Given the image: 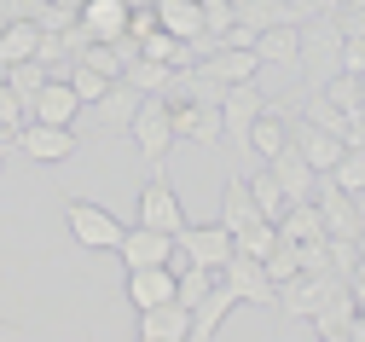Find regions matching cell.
<instances>
[{"label": "cell", "instance_id": "obj_1", "mask_svg": "<svg viewBox=\"0 0 365 342\" xmlns=\"http://www.w3.org/2000/svg\"><path fill=\"white\" fill-rule=\"evenodd\" d=\"M128 139L140 145V163L151 169V174H163V163H168V151H174V105L163 99V93H151V99L140 105V116H133V128H128Z\"/></svg>", "mask_w": 365, "mask_h": 342}, {"label": "cell", "instance_id": "obj_2", "mask_svg": "<svg viewBox=\"0 0 365 342\" xmlns=\"http://www.w3.org/2000/svg\"><path fill=\"white\" fill-rule=\"evenodd\" d=\"M267 93L255 81H238V87H226V99H220V116H226V145H232V157H250V128L267 116Z\"/></svg>", "mask_w": 365, "mask_h": 342}, {"label": "cell", "instance_id": "obj_3", "mask_svg": "<svg viewBox=\"0 0 365 342\" xmlns=\"http://www.w3.org/2000/svg\"><path fill=\"white\" fill-rule=\"evenodd\" d=\"M64 226H70V238L81 243V250H116L122 232H128L105 203H87V198H70L64 203Z\"/></svg>", "mask_w": 365, "mask_h": 342}, {"label": "cell", "instance_id": "obj_4", "mask_svg": "<svg viewBox=\"0 0 365 342\" xmlns=\"http://www.w3.org/2000/svg\"><path fill=\"white\" fill-rule=\"evenodd\" d=\"M140 226H151V232H168V238H180L192 221H186V209H180V191L163 180V174H151L145 186H140Z\"/></svg>", "mask_w": 365, "mask_h": 342}, {"label": "cell", "instance_id": "obj_5", "mask_svg": "<svg viewBox=\"0 0 365 342\" xmlns=\"http://www.w3.org/2000/svg\"><path fill=\"white\" fill-rule=\"evenodd\" d=\"M226 278V290H232L238 302H255V308H279V284L267 278V261H255V256H244V250H232V261L220 267Z\"/></svg>", "mask_w": 365, "mask_h": 342}, {"label": "cell", "instance_id": "obj_6", "mask_svg": "<svg viewBox=\"0 0 365 342\" xmlns=\"http://www.w3.org/2000/svg\"><path fill=\"white\" fill-rule=\"evenodd\" d=\"M174 250L186 256V261H197V267H209V273H220L226 261H232L238 243H232V232H226L220 221H203V226H186V232H180Z\"/></svg>", "mask_w": 365, "mask_h": 342}, {"label": "cell", "instance_id": "obj_7", "mask_svg": "<svg viewBox=\"0 0 365 342\" xmlns=\"http://www.w3.org/2000/svg\"><path fill=\"white\" fill-rule=\"evenodd\" d=\"M24 111H29V122H47V128H76L87 105H81V93H76V87H70L64 76H53V81L41 87L35 99L24 105Z\"/></svg>", "mask_w": 365, "mask_h": 342}, {"label": "cell", "instance_id": "obj_8", "mask_svg": "<svg viewBox=\"0 0 365 342\" xmlns=\"http://www.w3.org/2000/svg\"><path fill=\"white\" fill-rule=\"evenodd\" d=\"M290 145H296V151L307 157V169L313 174H331L336 163H342V151H348V139L342 134H331V128H319V122H290Z\"/></svg>", "mask_w": 365, "mask_h": 342}, {"label": "cell", "instance_id": "obj_9", "mask_svg": "<svg viewBox=\"0 0 365 342\" xmlns=\"http://www.w3.org/2000/svg\"><path fill=\"white\" fill-rule=\"evenodd\" d=\"M24 157H35V163H70L76 151H81V139H76V128H47V122H24V134L12 139Z\"/></svg>", "mask_w": 365, "mask_h": 342}, {"label": "cell", "instance_id": "obj_10", "mask_svg": "<svg viewBox=\"0 0 365 342\" xmlns=\"http://www.w3.org/2000/svg\"><path fill=\"white\" fill-rule=\"evenodd\" d=\"M140 105H145V93L133 87V81H110V93L93 99L87 111H93V128H99V134H128L133 116H140Z\"/></svg>", "mask_w": 365, "mask_h": 342}, {"label": "cell", "instance_id": "obj_11", "mask_svg": "<svg viewBox=\"0 0 365 342\" xmlns=\"http://www.w3.org/2000/svg\"><path fill=\"white\" fill-rule=\"evenodd\" d=\"M116 256H122L128 273H133V267H168V261H174V238L133 221V226L122 232V243H116Z\"/></svg>", "mask_w": 365, "mask_h": 342}, {"label": "cell", "instance_id": "obj_12", "mask_svg": "<svg viewBox=\"0 0 365 342\" xmlns=\"http://www.w3.org/2000/svg\"><path fill=\"white\" fill-rule=\"evenodd\" d=\"M174 139H192V145H226V116L220 105H174Z\"/></svg>", "mask_w": 365, "mask_h": 342}, {"label": "cell", "instance_id": "obj_13", "mask_svg": "<svg viewBox=\"0 0 365 342\" xmlns=\"http://www.w3.org/2000/svg\"><path fill=\"white\" fill-rule=\"evenodd\" d=\"M122 290H128L133 313H145V308H163V302H174V267H133Z\"/></svg>", "mask_w": 365, "mask_h": 342}, {"label": "cell", "instance_id": "obj_14", "mask_svg": "<svg viewBox=\"0 0 365 342\" xmlns=\"http://www.w3.org/2000/svg\"><path fill=\"white\" fill-rule=\"evenodd\" d=\"M255 59L261 64H279V70H302V24H279V29H261L255 35Z\"/></svg>", "mask_w": 365, "mask_h": 342}, {"label": "cell", "instance_id": "obj_15", "mask_svg": "<svg viewBox=\"0 0 365 342\" xmlns=\"http://www.w3.org/2000/svg\"><path fill=\"white\" fill-rule=\"evenodd\" d=\"M140 342H192V308L163 302L140 313Z\"/></svg>", "mask_w": 365, "mask_h": 342}, {"label": "cell", "instance_id": "obj_16", "mask_svg": "<svg viewBox=\"0 0 365 342\" xmlns=\"http://www.w3.org/2000/svg\"><path fill=\"white\" fill-rule=\"evenodd\" d=\"M128 18H133V6H122V0H87V6L76 12V24L93 35V41H122L128 35Z\"/></svg>", "mask_w": 365, "mask_h": 342}, {"label": "cell", "instance_id": "obj_17", "mask_svg": "<svg viewBox=\"0 0 365 342\" xmlns=\"http://www.w3.org/2000/svg\"><path fill=\"white\" fill-rule=\"evenodd\" d=\"M232 308H244V302H238L232 290L215 278V290H209V296L192 308V342H215V336H220V325L232 319Z\"/></svg>", "mask_w": 365, "mask_h": 342}, {"label": "cell", "instance_id": "obj_18", "mask_svg": "<svg viewBox=\"0 0 365 342\" xmlns=\"http://www.w3.org/2000/svg\"><path fill=\"white\" fill-rule=\"evenodd\" d=\"M267 169H272V174H279V186L290 191V203H313V191H319V174L307 169V157L296 151V145H284V151H279V157H272Z\"/></svg>", "mask_w": 365, "mask_h": 342}, {"label": "cell", "instance_id": "obj_19", "mask_svg": "<svg viewBox=\"0 0 365 342\" xmlns=\"http://www.w3.org/2000/svg\"><path fill=\"white\" fill-rule=\"evenodd\" d=\"M250 221H261V209H255V198H250V174H226V191H220V226L238 238Z\"/></svg>", "mask_w": 365, "mask_h": 342}, {"label": "cell", "instance_id": "obj_20", "mask_svg": "<svg viewBox=\"0 0 365 342\" xmlns=\"http://www.w3.org/2000/svg\"><path fill=\"white\" fill-rule=\"evenodd\" d=\"M203 70H209L220 87H238V81H255L261 59H255V46H220V53L203 59Z\"/></svg>", "mask_w": 365, "mask_h": 342}, {"label": "cell", "instance_id": "obj_21", "mask_svg": "<svg viewBox=\"0 0 365 342\" xmlns=\"http://www.w3.org/2000/svg\"><path fill=\"white\" fill-rule=\"evenodd\" d=\"M151 6H157V29H168L174 41L203 35V0H151Z\"/></svg>", "mask_w": 365, "mask_h": 342}, {"label": "cell", "instance_id": "obj_22", "mask_svg": "<svg viewBox=\"0 0 365 342\" xmlns=\"http://www.w3.org/2000/svg\"><path fill=\"white\" fill-rule=\"evenodd\" d=\"M290 145V116L284 111H267L255 128H250V157H261V163H272Z\"/></svg>", "mask_w": 365, "mask_h": 342}, {"label": "cell", "instance_id": "obj_23", "mask_svg": "<svg viewBox=\"0 0 365 342\" xmlns=\"http://www.w3.org/2000/svg\"><path fill=\"white\" fill-rule=\"evenodd\" d=\"M250 198H255V209H261V221H272V226H279V221H284V209H290V191L279 186V174H272V169H261V174H250Z\"/></svg>", "mask_w": 365, "mask_h": 342}, {"label": "cell", "instance_id": "obj_24", "mask_svg": "<svg viewBox=\"0 0 365 342\" xmlns=\"http://www.w3.org/2000/svg\"><path fill=\"white\" fill-rule=\"evenodd\" d=\"M41 35H47V29H41V24H6V29H0V59H6V64H24V59H41Z\"/></svg>", "mask_w": 365, "mask_h": 342}, {"label": "cell", "instance_id": "obj_25", "mask_svg": "<svg viewBox=\"0 0 365 342\" xmlns=\"http://www.w3.org/2000/svg\"><path fill=\"white\" fill-rule=\"evenodd\" d=\"M279 238H290V243H313V238H325V215H319V203H290L284 221H279Z\"/></svg>", "mask_w": 365, "mask_h": 342}, {"label": "cell", "instance_id": "obj_26", "mask_svg": "<svg viewBox=\"0 0 365 342\" xmlns=\"http://www.w3.org/2000/svg\"><path fill=\"white\" fill-rule=\"evenodd\" d=\"M47 81H53V70H47V64H41V59H24V64H12V70H6V87L18 93V99H24V105H29V99H35V93H41V87H47Z\"/></svg>", "mask_w": 365, "mask_h": 342}, {"label": "cell", "instance_id": "obj_27", "mask_svg": "<svg viewBox=\"0 0 365 342\" xmlns=\"http://www.w3.org/2000/svg\"><path fill=\"white\" fill-rule=\"evenodd\" d=\"M122 81H133V87H140L145 99H151V93H168V81H174V64H157V59H133Z\"/></svg>", "mask_w": 365, "mask_h": 342}, {"label": "cell", "instance_id": "obj_28", "mask_svg": "<svg viewBox=\"0 0 365 342\" xmlns=\"http://www.w3.org/2000/svg\"><path fill=\"white\" fill-rule=\"evenodd\" d=\"M76 64H87V70H99V76H110V81H122V76H128V59L116 53V46H105V41H87L81 53H76Z\"/></svg>", "mask_w": 365, "mask_h": 342}, {"label": "cell", "instance_id": "obj_29", "mask_svg": "<svg viewBox=\"0 0 365 342\" xmlns=\"http://www.w3.org/2000/svg\"><path fill=\"white\" fill-rule=\"evenodd\" d=\"M319 93H325V99H331V105H336L348 122H359V76H348V70H342V76H331Z\"/></svg>", "mask_w": 365, "mask_h": 342}, {"label": "cell", "instance_id": "obj_30", "mask_svg": "<svg viewBox=\"0 0 365 342\" xmlns=\"http://www.w3.org/2000/svg\"><path fill=\"white\" fill-rule=\"evenodd\" d=\"M331 180L348 191V198H365V151H359V145H348V151H342V163L331 169Z\"/></svg>", "mask_w": 365, "mask_h": 342}, {"label": "cell", "instance_id": "obj_31", "mask_svg": "<svg viewBox=\"0 0 365 342\" xmlns=\"http://www.w3.org/2000/svg\"><path fill=\"white\" fill-rule=\"evenodd\" d=\"M296 273H302V243L279 238V243H272V256H267V278H272V284H290Z\"/></svg>", "mask_w": 365, "mask_h": 342}, {"label": "cell", "instance_id": "obj_32", "mask_svg": "<svg viewBox=\"0 0 365 342\" xmlns=\"http://www.w3.org/2000/svg\"><path fill=\"white\" fill-rule=\"evenodd\" d=\"M232 243H238L244 256H255V261H267V256H272V243H279V226H272V221H250V226H244V232H238Z\"/></svg>", "mask_w": 365, "mask_h": 342}, {"label": "cell", "instance_id": "obj_33", "mask_svg": "<svg viewBox=\"0 0 365 342\" xmlns=\"http://www.w3.org/2000/svg\"><path fill=\"white\" fill-rule=\"evenodd\" d=\"M64 81L81 93V105H93V99H105V93H110V76L87 70V64H70V70H64Z\"/></svg>", "mask_w": 365, "mask_h": 342}, {"label": "cell", "instance_id": "obj_34", "mask_svg": "<svg viewBox=\"0 0 365 342\" xmlns=\"http://www.w3.org/2000/svg\"><path fill=\"white\" fill-rule=\"evenodd\" d=\"M24 122H29L24 99H18V93H12L6 81H0V128H6V139H18V134H24Z\"/></svg>", "mask_w": 365, "mask_h": 342}, {"label": "cell", "instance_id": "obj_35", "mask_svg": "<svg viewBox=\"0 0 365 342\" xmlns=\"http://www.w3.org/2000/svg\"><path fill=\"white\" fill-rule=\"evenodd\" d=\"M307 122H319V128H331V134H348V116L331 105V99H313L307 105Z\"/></svg>", "mask_w": 365, "mask_h": 342}, {"label": "cell", "instance_id": "obj_36", "mask_svg": "<svg viewBox=\"0 0 365 342\" xmlns=\"http://www.w3.org/2000/svg\"><path fill=\"white\" fill-rule=\"evenodd\" d=\"M151 29H157V6H140V12L128 18V35H133V41H145Z\"/></svg>", "mask_w": 365, "mask_h": 342}, {"label": "cell", "instance_id": "obj_37", "mask_svg": "<svg viewBox=\"0 0 365 342\" xmlns=\"http://www.w3.org/2000/svg\"><path fill=\"white\" fill-rule=\"evenodd\" d=\"M53 6H58V12H70V18H76V12H81V6H87V0H53Z\"/></svg>", "mask_w": 365, "mask_h": 342}, {"label": "cell", "instance_id": "obj_38", "mask_svg": "<svg viewBox=\"0 0 365 342\" xmlns=\"http://www.w3.org/2000/svg\"><path fill=\"white\" fill-rule=\"evenodd\" d=\"M122 6H133V12H140V6H151V0H122Z\"/></svg>", "mask_w": 365, "mask_h": 342}, {"label": "cell", "instance_id": "obj_39", "mask_svg": "<svg viewBox=\"0 0 365 342\" xmlns=\"http://www.w3.org/2000/svg\"><path fill=\"white\" fill-rule=\"evenodd\" d=\"M6 70H12V64H6V59H0V81H6Z\"/></svg>", "mask_w": 365, "mask_h": 342}, {"label": "cell", "instance_id": "obj_40", "mask_svg": "<svg viewBox=\"0 0 365 342\" xmlns=\"http://www.w3.org/2000/svg\"><path fill=\"white\" fill-rule=\"evenodd\" d=\"M6 24H12V18H6V12H0V29H6Z\"/></svg>", "mask_w": 365, "mask_h": 342}, {"label": "cell", "instance_id": "obj_41", "mask_svg": "<svg viewBox=\"0 0 365 342\" xmlns=\"http://www.w3.org/2000/svg\"><path fill=\"white\" fill-rule=\"evenodd\" d=\"M348 6H359V12H365V0H348Z\"/></svg>", "mask_w": 365, "mask_h": 342}, {"label": "cell", "instance_id": "obj_42", "mask_svg": "<svg viewBox=\"0 0 365 342\" xmlns=\"http://www.w3.org/2000/svg\"><path fill=\"white\" fill-rule=\"evenodd\" d=\"M359 256H365V232H359Z\"/></svg>", "mask_w": 365, "mask_h": 342}, {"label": "cell", "instance_id": "obj_43", "mask_svg": "<svg viewBox=\"0 0 365 342\" xmlns=\"http://www.w3.org/2000/svg\"><path fill=\"white\" fill-rule=\"evenodd\" d=\"M0 174H6V157H0Z\"/></svg>", "mask_w": 365, "mask_h": 342}, {"label": "cell", "instance_id": "obj_44", "mask_svg": "<svg viewBox=\"0 0 365 342\" xmlns=\"http://www.w3.org/2000/svg\"><path fill=\"white\" fill-rule=\"evenodd\" d=\"M0 331H12V325H6V319H0Z\"/></svg>", "mask_w": 365, "mask_h": 342}, {"label": "cell", "instance_id": "obj_45", "mask_svg": "<svg viewBox=\"0 0 365 342\" xmlns=\"http://www.w3.org/2000/svg\"><path fill=\"white\" fill-rule=\"evenodd\" d=\"M133 342H140V336H133Z\"/></svg>", "mask_w": 365, "mask_h": 342}, {"label": "cell", "instance_id": "obj_46", "mask_svg": "<svg viewBox=\"0 0 365 342\" xmlns=\"http://www.w3.org/2000/svg\"><path fill=\"white\" fill-rule=\"evenodd\" d=\"M359 203H365V198H359Z\"/></svg>", "mask_w": 365, "mask_h": 342}]
</instances>
